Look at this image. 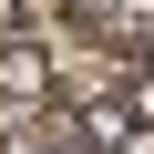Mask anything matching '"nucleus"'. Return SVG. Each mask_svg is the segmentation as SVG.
Listing matches in <instances>:
<instances>
[{
  "instance_id": "1",
  "label": "nucleus",
  "mask_w": 154,
  "mask_h": 154,
  "mask_svg": "<svg viewBox=\"0 0 154 154\" xmlns=\"http://www.w3.org/2000/svg\"><path fill=\"white\" fill-rule=\"evenodd\" d=\"M62 103H72V82H62L51 41L41 31H0V113H11V123H41Z\"/></svg>"
},
{
  "instance_id": "2",
  "label": "nucleus",
  "mask_w": 154,
  "mask_h": 154,
  "mask_svg": "<svg viewBox=\"0 0 154 154\" xmlns=\"http://www.w3.org/2000/svg\"><path fill=\"white\" fill-rule=\"evenodd\" d=\"M123 93H134V113H144V134H154V72H123Z\"/></svg>"
}]
</instances>
